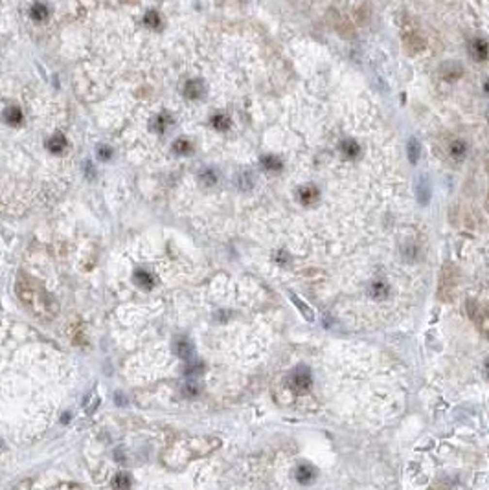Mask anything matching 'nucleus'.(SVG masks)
Returning a JSON list of instances; mask_svg holds the SVG:
<instances>
[{"label": "nucleus", "mask_w": 489, "mask_h": 490, "mask_svg": "<svg viewBox=\"0 0 489 490\" xmlns=\"http://www.w3.org/2000/svg\"><path fill=\"white\" fill-rule=\"evenodd\" d=\"M144 22H146V26H149L151 30H157V28L160 26V17H158L155 11H151V13H147V15H146Z\"/></svg>", "instance_id": "nucleus-21"}, {"label": "nucleus", "mask_w": 489, "mask_h": 490, "mask_svg": "<svg viewBox=\"0 0 489 490\" xmlns=\"http://www.w3.org/2000/svg\"><path fill=\"white\" fill-rule=\"evenodd\" d=\"M318 197H320V193H318V189L314 185H302L298 189V200L302 202L304 206L314 204V202L318 200Z\"/></svg>", "instance_id": "nucleus-5"}, {"label": "nucleus", "mask_w": 489, "mask_h": 490, "mask_svg": "<svg viewBox=\"0 0 489 490\" xmlns=\"http://www.w3.org/2000/svg\"><path fill=\"white\" fill-rule=\"evenodd\" d=\"M449 153H451V156L456 160V162H462L465 154H467V143L463 140H454L451 141V145H449Z\"/></svg>", "instance_id": "nucleus-9"}, {"label": "nucleus", "mask_w": 489, "mask_h": 490, "mask_svg": "<svg viewBox=\"0 0 489 490\" xmlns=\"http://www.w3.org/2000/svg\"><path fill=\"white\" fill-rule=\"evenodd\" d=\"M341 153L348 158V160H355V158L359 156V153H360V145H359L355 140L346 138V140L341 141Z\"/></svg>", "instance_id": "nucleus-7"}, {"label": "nucleus", "mask_w": 489, "mask_h": 490, "mask_svg": "<svg viewBox=\"0 0 489 490\" xmlns=\"http://www.w3.org/2000/svg\"><path fill=\"white\" fill-rule=\"evenodd\" d=\"M462 74H463V68L454 61H449L441 66V77L445 79V81H451V83H453V81H458V79L462 77Z\"/></svg>", "instance_id": "nucleus-6"}, {"label": "nucleus", "mask_w": 489, "mask_h": 490, "mask_svg": "<svg viewBox=\"0 0 489 490\" xmlns=\"http://www.w3.org/2000/svg\"><path fill=\"white\" fill-rule=\"evenodd\" d=\"M454 283H456V272L453 270L451 264L443 266V274H441V285H440V290L445 289V296H443V301H449L451 298V292L454 289Z\"/></svg>", "instance_id": "nucleus-3"}, {"label": "nucleus", "mask_w": 489, "mask_h": 490, "mask_svg": "<svg viewBox=\"0 0 489 490\" xmlns=\"http://www.w3.org/2000/svg\"><path fill=\"white\" fill-rule=\"evenodd\" d=\"M407 154H408V160H410L412 166H416L419 162V156H421V145L416 138H410L408 140V145H407Z\"/></svg>", "instance_id": "nucleus-14"}, {"label": "nucleus", "mask_w": 489, "mask_h": 490, "mask_svg": "<svg viewBox=\"0 0 489 490\" xmlns=\"http://www.w3.org/2000/svg\"><path fill=\"white\" fill-rule=\"evenodd\" d=\"M291 299H293V303L298 306V310L304 314V318H306L307 322H313V320H314V310H313V308L307 305V303L302 298H298L296 294H291Z\"/></svg>", "instance_id": "nucleus-12"}, {"label": "nucleus", "mask_w": 489, "mask_h": 490, "mask_svg": "<svg viewBox=\"0 0 489 490\" xmlns=\"http://www.w3.org/2000/svg\"><path fill=\"white\" fill-rule=\"evenodd\" d=\"M416 193H418L419 202L425 206L428 202V199H430V185H428L427 176H421V178H419L418 185H416Z\"/></svg>", "instance_id": "nucleus-11"}, {"label": "nucleus", "mask_w": 489, "mask_h": 490, "mask_svg": "<svg viewBox=\"0 0 489 490\" xmlns=\"http://www.w3.org/2000/svg\"><path fill=\"white\" fill-rule=\"evenodd\" d=\"M6 122L11 123V125H18L22 122V112H20L18 107H9L6 110Z\"/></svg>", "instance_id": "nucleus-19"}, {"label": "nucleus", "mask_w": 489, "mask_h": 490, "mask_svg": "<svg viewBox=\"0 0 489 490\" xmlns=\"http://www.w3.org/2000/svg\"><path fill=\"white\" fill-rule=\"evenodd\" d=\"M230 118L225 116V114H215L213 118H212V125H213V129H217V131H228L230 129Z\"/></svg>", "instance_id": "nucleus-17"}, {"label": "nucleus", "mask_w": 489, "mask_h": 490, "mask_svg": "<svg viewBox=\"0 0 489 490\" xmlns=\"http://www.w3.org/2000/svg\"><path fill=\"white\" fill-rule=\"evenodd\" d=\"M261 164L265 169H269V171H279L283 164H281V160L278 156H274V154H267V156L261 158Z\"/></svg>", "instance_id": "nucleus-16"}, {"label": "nucleus", "mask_w": 489, "mask_h": 490, "mask_svg": "<svg viewBox=\"0 0 489 490\" xmlns=\"http://www.w3.org/2000/svg\"><path fill=\"white\" fill-rule=\"evenodd\" d=\"M471 55L476 61H488L489 59V43L482 37H476L471 41Z\"/></svg>", "instance_id": "nucleus-2"}, {"label": "nucleus", "mask_w": 489, "mask_h": 490, "mask_svg": "<svg viewBox=\"0 0 489 490\" xmlns=\"http://www.w3.org/2000/svg\"><path fill=\"white\" fill-rule=\"evenodd\" d=\"M484 371H486V377L489 378V356L486 358V362H484Z\"/></svg>", "instance_id": "nucleus-24"}, {"label": "nucleus", "mask_w": 489, "mask_h": 490, "mask_svg": "<svg viewBox=\"0 0 489 490\" xmlns=\"http://www.w3.org/2000/svg\"><path fill=\"white\" fill-rule=\"evenodd\" d=\"M484 90H486V94H489V79L484 83Z\"/></svg>", "instance_id": "nucleus-25"}, {"label": "nucleus", "mask_w": 489, "mask_h": 490, "mask_svg": "<svg viewBox=\"0 0 489 490\" xmlns=\"http://www.w3.org/2000/svg\"><path fill=\"white\" fill-rule=\"evenodd\" d=\"M294 474H296V481L302 483V485H311L316 479V468L307 463L300 464Z\"/></svg>", "instance_id": "nucleus-4"}, {"label": "nucleus", "mask_w": 489, "mask_h": 490, "mask_svg": "<svg viewBox=\"0 0 489 490\" xmlns=\"http://www.w3.org/2000/svg\"><path fill=\"white\" fill-rule=\"evenodd\" d=\"M30 15H32V18H35V20H44V18L48 17V8H46L44 4H41V2H37V4H33L32 9H30Z\"/></svg>", "instance_id": "nucleus-18"}, {"label": "nucleus", "mask_w": 489, "mask_h": 490, "mask_svg": "<svg viewBox=\"0 0 489 490\" xmlns=\"http://www.w3.org/2000/svg\"><path fill=\"white\" fill-rule=\"evenodd\" d=\"M46 145H48V151H50V153H55V154H57V153H63V151L68 147V141H66V138H65L63 134H55V136H52V138L48 140Z\"/></svg>", "instance_id": "nucleus-10"}, {"label": "nucleus", "mask_w": 489, "mask_h": 490, "mask_svg": "<svg viewBox=\"0 0 489 490\" xmlns=\"http://www.w3.org/2000/svg\"><path fill=\"white\" fill-rule=\"evenodd\" d=\"M134 281H136V285H140V287H147V289H151V287L155 285V277H153L147 270L134 272Z\"/></svg>", "instance_id": "nucleus-15"}, {"label": "nucleus", "mask_w": 489, "mask_h": 490, "mask_svg": "<svg viewBox=\"0 0 489 490\" xmlns=\"http://www.w3.org/2000/svg\"><path fill=\"white\" fill-rule=\"evenodd\" d=\"M289 384H291V389H293V391H296V393H300V395L307 393V391L311 389V385H313L311 371L307 368H298L296 371L293 373Z\"/></svg>", "instance_id": "nucleus-1"}, {"label": "nucleus", "mask_w": 489, "mask_h": 490, "mask_svg": "<svg viewBox=\"0 0 489 490\" xmlns=\"http://www.w3.org/2000/svg\"><path fill=\"white\" fill-rule=\"evenodd\" d=\"M113 485H114V487H129V485H131V481H129V479H123L122 475H120V477H116V479H114Z\"/></svg>", "instance_id": "nucleus-23"}, {"label": "nucleus", "mask_w": 489, "mask_h": 490, "mask_svg": "<svg viewBox=\"0 0 489 490\" xmlns=\"http://www.w3.org/2000/svg\"><path fill=\"white\" fill-rule=\"evenodd\" d=\"M175 151H177V153H180V154H188V153L192 151V143L182 138V140L175 141Z\"/></svg>", "instance_id": "nucleus-22"}, {"label": "nucleus", "mask_w": 489, "mask_h": 490, "mask_svg": "<svg viewBox=\"0 0 489 490\" xmlns=\"http://www.w3.org/2000/svg\"><path fill=\"white\" fill-rule=\"evenodd\" d=\"M184 94L190 97V99H197L204 94V85H202L199 79H192L186 83V88H184Z\"/></svg>", "instance_id": "nucleus-8"}, {"label": "nucleus", "mask_w": 489, "mask_h": 490, "mask_svg": "<svg viewBox=\"0 0 489 490\" xmlns=\"http://www.w3.org/2000/svg\"><path fill=\"white\" fill-rule=\"evenodd\" d=\"M177 352H179V356H180V358L188 360L190 356H192V345H190L186 340L179 341V343H177Z\"/></svg>", "instance_id": "nucleus-20"}, {"label": "nucleus", "mask_w": 489, "mask_h": 490, "mask_svg": "<svg viewBox=\"0 0 489 490\" xmlns=\"http://www.w3.org/2000/svg\"><path fill=\"white\" fill-rule=\"evenodd\" d=\"M388 292H390V287H388L386 281H375L370 287V294H372V298L375 299H384L388 296Z\"/></svg>", "instance_id": "nucleus-13"}]
</instances>
